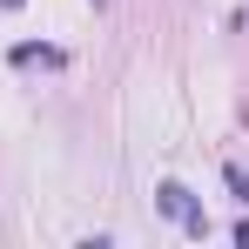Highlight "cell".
<instances>
[{
	"label": "cell",
	"instance_id": "1",
	"mask_svg": "<svg viewBox=\"0 0 249 249\" xmlns=\"http://www.w3.org/2000/svg\"><path fill=\"white\" fill-rule=\"evenodd\" d=\"M155 202H162V215H175L189 236H209V215L189 202V189H182V182H162V189H155Z\"/></svg>",
	"mask_w": 249,
	"mask_h": 249
},
{
	"label": "cell",
	"instance_id": "2",
	"mask_svg": "<svg viewBox=\"0 0 249 249\" xmlns=\"http://www.w3.org/2000/svg\"><path fill=\"white\" fill-rule=\"evenodd\" d=\"M229 189H236V202H249V168L243 162H229Z\"/></svg>",
	"mask_w": 249,
	"mask_h": 249
},
{
	"label": "cell",
	"instance_id": "3",
	"mask_svg": "<svg viewBox=\"0 0 249 249\" xmlns=\"http://www.w3.org/2000/svg\"><path fill=\"white\" fill-rule=\"evenodd\" d=\"M0 7H20V0H0Z\"/></svg>",
	"mask_w": 249,
	"mask_h": 249
}]
</instances>
